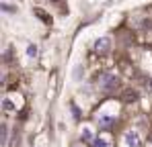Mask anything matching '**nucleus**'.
<instances>
[{"label": "nucleus", "instance_id": "1", "mask_svg": "<svg viewBox=\"0 0 152 147\" xmlns=\"http://www.w3.org/2000/svg\"><path fill=\"white\" fill-rule=\"evenodd\" d=\"M99 84H101L103 90H107V92H111V90H115L117 86H119V78L115 76L113 72H107L103 76L101 80H99Z\"/></svg>", "mask_w": 152, "mask_h": 147}, {"label": "nucleus", "instance_id": "2", "mask_svg": "<svg viewBox=\"0 0 152 147\" xmlns=\"http://www.w3.org/2000/svg\"><path fill=\"white\" fill-rule=\"evenodd\" d=\"M109 49H111V39H109V37H101V39L95 41V51H97L99 55L109 53Z\"/></svg>", "mask_w": 152, "mask_h": 147}, {"label": "nucleus", "instance_id": "3", "mask_svg": "<svg viewBox=\"0 0 152 147\" xmlns=\"http://www.w3.org/2000/svg\"><path fill=\"white\" fill-rule=\"evenodd\" d=\"M124 143L127 147H140V133L138 131H127L126 135H124Z\"/></svg>", "mask_w": 152, "mask_h": 147}, {"label": "nucleus", "instance_id": "4", "mask_svg": "<svg viewBox=\"0 0 152 147\" xmlns=\"http://www.w3.org/2000/svg\"><path fill=\"white\" fill-rule=\"evenodd\" d=\"M80 137H82V141H84V143H95V133H93V129H91V127H82Z\"/></svg>", "mask_w": 152, "mask_h": 147}, {"label": "nucleus", "instance_id": "5", "mask_svg": "<svg viewBox=\"0 0 152 147\" xmlns=\"http://www.w3.org/2000/svg\"><path fill=\"white\" fill-rule=\"evenodd\" d=\"M113 122H115V119H113V117H107V115H101V117H99V125H101V127H105V129H109Z\"/></svg>", "mask_w": 152, "mask_h": 147}, {"label": "nucleus", "instance_id": "6", "mask_svg": "<svg viewBox=\"0 0 152 147\" xmlns=\"http://www.w3.org/2000/svg\"><path fill=\"white\" fill-rule=\"evenodd\" d=\"M2 106H4L6 112H12V110H15V102H12L10 98H2Z\"/></svg>", "mask_w": 152, "mask_h": 147}, {"label": "nucleus", "instance_id": "7", "mask_svg": "<svg viewBox=\"0 0 152 147\" xmlns=\"http://www.w3.org/2000/svg\"><path fill=\"white\" fill-rule=\"evenodd\" d=\"M82 76H84V70H82V66H76V68H74V74H72V78H74L76 82H80V80H82Z\"/></svg>", "mask_w": 152, "mask_h": 147}, {"label": "nucleus", "instance_id": "8", "mask_svg": "<svg viewBox=\"0 0 152 147\" xmlns=\"http://www.w3.org/2000/svg\"><path fill=\"white\" fill-rule=\"evenodd\" d=\"M0 141H2V145L8 143V127H6V125H2V139H0Z\"/></svg>", "mask_w": 152, "mask_h": 147}, {"label": "nucleus", "instance_id": "9", "mask_svg": "<svg viewBox=\"0 0 152 147\" xmlns=\"http://www.w3.org/2000/svg\"><path fill=\"white\" fill-rule=\"evenodd\" d=\"M27 55H29V57H31V59H33V57H35V55H37V45H35V43H33V45H29V47H27Z\"/></svg>", "mask_w": 152, "mask_h": 147}, {"label": "nucleus", "instance_id": "10", "mask_svg": "<svg viewBox=\"0 0 152 147\" xmlns=\"http://www.w3.org/2000/svg\"><path fill=\"white\" fill-rule=\"evenodd\" d=\"M93 145H95V147H107V145H109V141H107V139H103V137H99Z\"/></svg>", "mask_w": 152, "mask_h": 147}, {"label": "nucleus", "instance_id": "11", "mask_svg": "<svg viewBox=\"0 0 152 147\" xmlns=\"http://www.w3.org/2000/svg\"><path fill=\"white\" fill-rule=\"evenodd\" d=\"M2 10H4V12H12L15 8H12L10 4H6V2H4V4H2Z\"/></svg>", "mask_w": 152, "mask_h": 147}, {"label": "nucleus", "instance_id": "12", "mask_svg": "<svg viewBox=\"0 0 152 147\" xmlns=\"http://www.w3.org/2000/svg\"><path fill=\"white\" fill-rule=\"evenodd\" d=\"M76 147H80V145H76Z\"/></svg>", "mask_w": 152, "mask_h": 147}]
</instances>
